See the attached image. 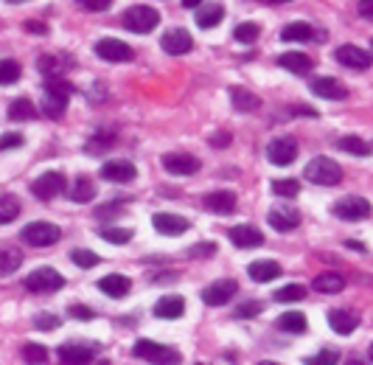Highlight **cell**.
Here are the masks:
<instances>
[{
    "label": "cell",
    "instance_id": "6da1fadb",
    "mask_svg": "<svg viewBox=\"0 0 373 365\" xmlns=\"http://www.w3.org/2000/svg\"><path fill=\"white\" fill-rule=\"evenodd\" d=\"M71 96H74V87H71L65 79L51 76V82L45 84V101H42L45 116H51V118H62L65 110H68Z\"/></svg>",
    "mask_w": 373,
    "mask_h": 365
},
{
    "label": "cell",
    "instance_id": "7a4b0ae2",
    "mask_svg": "<svg viewBox=\"0 0 373 365\" xmlns=\"http://www.w3.org/2000/svg\"><path fill=\"white\" fill-rule=\"evenodd\" d=\"M303 177H306L309 183H314V186H337V183H343V169H340V163H334L331 157H314V160L306 166Z\"/></svg>",
    "mask_w": 373,
    "mask_h": 365
},
{
    "label": "cell",
    "instance_id": "3957f363",
    "mask_svg": "<svg viewBox=\"0 0 373 365\" xmlns=\"http://www.w3.org/2000/svg\"><path fill=\"white\" fill-rule=\"evenodd\" d=\"M157 23H160L157 9L144 6V3L130 6V9L124 11V28H127V31H132V34H149V31L157 28Z\"/></svg>",
    "mask_w": 373,
    "mask_h": 365
},
{
    "label": "cell",
    "instance_id": "277c9868",
    "mask_svg": "<svg viewBox=\"0 0 373 365\" xmlns=\"http://www.w3.org/2000/svg\"><path fill=\"white\" fill-rule=\"evenodd\" d=\"M20 239L31 247H51L62 239V230L54 225V222H28L23 230H20Z\"/></svg>",
    "mask_w": 373,
    "mask_h": 365
},
{
    "label": "cell",
    "instance_id": "5b68a950",
    "mask_svg": "<svg viewBox=\"0 0 373 365\" xmlns=\"http://www.w3.org/2000/svg\"><path fill=\"white\" fill-rule=\"evenodd\" d=\"M23 287L28 292H57L65 287V279L54 267H37L34 273H28V279L23 281Z\"/></svg>",
    "mask_w": 373,
    "mask_h": 365
},
{
    "label": "cell",
    "instance_id": "8992f818",
    "mask_svg": "<svg viewBox=\"0 0 373 365\" xmlns=\"http://www.w3.org/2000/svg\"><path fill=\"white\" fill-rule=\"evenodd\" d=\"M65 189H68V183H65V174H59V172H45V174H40V177L31 183V194H34L37 200H42V203L59 197Z\"/></svg>",
    "mask_w": 373,
    "mask_h": 365
},
{
    "label": "cell",
    "instance_id": "52a82bcc",
    "mask_svg": "<svg viewBox=\"0 0 373 365\" xmlns=\"http://www.w3.org/2000/svg\"><path fill=\"white\" fill-rule=\"evenodd\" d=\"M132 354L144 363H180V354L168 346H160L154 340H138L132 346Z\"/></svg>",
    "mask_w": 373,
    "mask_h": 365
},
{
    "label": "cell",
    "instance_id": "ba28073f",
    "mask_svg": "<svg viewBox=\"0 0 373 365\" xmlns=\"http://www.w3.org/2000/svg\"><path fill=\"white\" fill-rule=\"evenodd\" d=\"M298 157V141L292 135H278L267 144V160L275 166H289Z\"/></svg>",
    "mask_w": 373,
    "mask_h": 365
},
{
    "label": "cell",
    "instance_id": "9c48e42d",
    "mask_svg": "<svg viewBox=\"0 0 373 365\" xmlns=\"http://www.w3.org/2000/svg\"><path fill=\"white\" fill-rule=\"evenodd\" d=\"M96 57H101L104 62H130L135 54L127 43H121L115 37H104L96 43Z\"/></svg>",
    "mask_w": 373,
    "mask_h": 365
},
{
    "label": "cell",
    "instance_id": "30bf717a",
    "mask_svg": "<svg viewBox=\"0 0 373 365\" xmlns=\"http://www.w3.org/2000/svg\"><path fill=\"white\" fill-rule=\"evenodd\" d=\"M200 157L188 155V152H168L163 155V169L171 172V174H180V177H188V174H197L200 172Z\"/></svg>",
    "mask_w": 373,
    "mask_h": 365
},
{
    "label": "cell",
    "instance_id": "8fae6325",
    "mask_svg": "<svg viewBox=\"0 0 373 365\" xmlns=\"http://www.w3.org/2000/svg\"><path fill=\"white\" fill-rule=\"evenodd\" d=\"M334 217L340 219H348V222H357V219H365L371 217V203L365 197H345L340 203H334Z\"/></svg>",
    "mask_w": 373,
    "mask_h": 365
},
{
    "label": "cell",
    "instance_id": "7c38bea8",
    "mask_svg": "<svg viewBox=\"0 0 373 365\" xmlns=\"http://www.w3.org/2000/svg\"><path fill=\"white\" fill-rule=\"evenodd\" d=\"M337 62L345 65V68H351V71H368L373 57L371 51H365L360 45H343V48H337Z\"/></svg>",
    "mask_w": 373,
    "mask_h": 365
},
{
    "label": "cell",
    "instance_id": "4fadbf2b",
    "mask_svg": "<svg viewBox=\"0 0 373 365\" xmlns=\"http://www.w3.org/2000/svg\"><path fill=\"white\" fill-rule=\"evenodd\" d=\"M101 177L107 183H132L138 177V169H135V163L118 157V160H107L101 166Z\"/></svg>",
    "mask_w": 373,
    "mask_h": 365
},
{
    "label": "cell",
    "instance_id": "5bb4252c",
    "mask_svg": "<svg viewBox=\"0 0 373 365\" xmlns=\"http://www.w3.org/2000/svg\"><path fill=\"white\" fill-rule=\"evenodd\" d=\"M160 45H163L166 54H171V57H183V54H188V51L194 48V40H191V34H188L185 28H171V31L163 34Z\"/></svg>",
    "mask_w": 373,
    "mask_h": 365
},
{
    "label": "cell",
    "instance_id": "9a60e30c",
    "mask_svg": "<svg viewBox=\"0 0 373 365\" xmlns=\"http://www.w3.org/2000/svg\"><path fill=\"white\" fill-rule=\"evenodd\" d=\"M59 360L62 363H93L96 354H98V346L93 343H65L59 346Z\"/></svg>",
    "mask_w": 373,
    "mask_h": 365
},
{
    "label": "cell",
    "instance_id": "2e32d148",
    "mask_svg": "<svg viewBox=\"0 0 373 365\" xmlns=\"http://www.w3.org/2000/svg\"><path fill=\"white\" fill-rule=\"evenodd\" d=\"M309 87H311L314 96L328 99V101H340V99L348 96V90L343 87V82H337V79H331V76H317V79H311Z\"/></svg>",
    "mask_w": 373,
    "mask_h": 365
},
{
    "label": "cell",
    "instance_id": "e0dca14e",
    "mask_svg": "<svg viewBox=\"0 0 373 365\" xmlns=\"http://www.w3.org/2000/svg\"><path fill=\"white\" fill-rule=\"evenodd\" d=\"M236 281H230V279H222V281H214V284H208L205 290H202V301L208 303V306H224L233 295H236Z\"/></svg>",
    "mask_w": 373,
    "mask_h": 365
},
{
    "label": "cell",
    "instance_id": "ac0fdd59",
    "mask_svg": "<svg viewBox=\"0 0 373 365\" xmlns=\"http://www.w3.org/2000/svg\"><path fill=\"white\" fill-rule=\"evenodd\" d=\"M230 242L241 250H250V247H261L264 245V233L253 225H236L230 228Z\"/></svg>",
    "mask_w": 373,
    "mask_h": 365
},
{
    "label": "cell",
    "instance_id": "d6986e66",
    "mask_svg": "<svg viewBox=\"0 0 373 365\" xmlns=\"http://www.w3.org/2000/svg\"><path fill=\"white\" fill-rule=\"evenodd\" d=\"M151 225L163 236H180V233H185L191 228V222L185 217H180V214H154L151 217Z\"/></svg>",
    "mask_w": 373,
    "mask_h": 365
},
{
    "label": "cell",
    "instance_id": "ffe728a7",
    "mask_svg": "<svg viewBox=\"0 0 373 365\" xmlns=\"http://www.w3.org/2000/svg\"><path fill=\"white\" fill-rule=\"evenodd\" d=\"M267 222L275 228V230H281V233H289V230H295L300 225V214L295 208H287V206H278V208H272L270 214H267Z\"/></svg>",
    "mask_w": 373,
    "mask_h": 365
},
{
    "label": "cell",
    "instance_id": "44dd1931",
    "mask_svg": "<svg viewBox=\"0 0 373 365\" xmlns=\"http://www.w3.org/2000/svg\"><path fill=\"white\" fill-rule=\"evenodd\" d=\"M230 101H233V110L236 113H256L261 107V99L253 90L241 87V84H233L230 87Z\"/></svg>",
    "mask_w": 373,
    "mask_h": 365
},
{
    "label": "cell",
    "instance_id": "7402d4cb",
    "mask_svg": "<svg viewBox=\"0 0 373 365\" xmlns=\"http://www.w3.org/2000/svg\"><path fill=\"white\" fill-rule=\"evenodd\" d=\"M183 312H185L183 295H163V298L154 303V315L163 318V320H177V318H183Z\"/></svg>",
    "mask_w": 373,
    "mask_h": 365
},
{
    "label": "cell",
    "instance_id": "603a6c76",
    "mask_svg": "<svg viewBox=\"0 0 373 365\" xmlns=\"http://www.w3.org/2000/svg\"><path fill=\"white\" fill-rule=\"evenodd\" d=\"M328 326H331L337 335H351V332L360 326V315L351 312V309H331V312H328Z\"/></svg>",
    "mask_w": 373,
    "mask_h": 365
},
{
    "label": "cell",
    "instance_id": "cb8c5ba5",
    "mask_svg": "<svg viewBox=\"0 0 373 365\" xmlns=\"http://www.w3.org/2000/svg\"><path fill=\"white\" fill-rule=\"evenodd\" d=\"M247 273H250V279L256 284H270V281H275L281 276V264L278 262H270V259H261V262H253L247 267Z\"/></svg>",
    "mask_w": 373,
    "mask_h": 365
},
{
    "label": "cell",
    "instance_id": "d4e9b609",
    "mask_svg": "<svg viewBox=\"0 0 373 365\" xmlns=\"http://www.w3.org/2000/svg\"><path fill=\"white\" fill-rule=\"evenodd\" d=\"M98 290L104 292L107 298H127L130 290H132V281L127 276H118V273H110L98 281Z\"/></svg>",
    "mask_w": 373,
    "mask_h": 365
},
{
    "label": "cell",
    "instance_id": "484cf974",
    "mask_svg": "<svg viewBox=\"0 0 373 365\" xmlns=\"http://www.w3.org/2000/svg\"><path fill=\"white\" fill-rule=\"evenodd\" d=\"M278 65H281L284 71L298 73V76H306V73H311V68H314L311 57H306V54H300V51H287V54H281V57H278Z\"/></svg>",
    "mask_w": 373,
    "mask_h": 365
},
{
    "label": "cell",
    "instance_id": "4316f807",
    "mask_svg": "<svg viewBox=\"0 0 373 365\" xmlns=\"http://www.w3.org/2000/svg\"><path fill=\"white\" fill-rule=\"evenodd\" d=\"M202 206L208 211H214V214H233L236 211V194H230V191H214V194L205 197Z\"/></svg>",
    "mask_w": 373,
    "mask_h": 365
},
{
    "label": "cell",
    "instance_id": "83f0119b",
    "mask_svg": "<svg viewBox=\"0 0 373 365\" xmlns=\"http://www.w3.org/2000/svg\"><path fill=\"white\" fill-rule=\"evenodd\" d=\"M68 197L74 203H90V200H96V183L87 174H79L74 180V186L68 189Z\"/></svg>",
    "mask_w": 373,
    "mask_h": 365
},
{
    "label": "cell",
    "instance_id": "f1b7e54d",
    "mask_svg": "<svg viewBox=\"0 0 373 365\" xmlns=\"http://www.w3.org/2000/svg\"><path fill=\"white\" fill-rule=\"evenodd\" d=\"M224 20V6H219V3H208V6H202L200 11H197V26L200 28H217L219 23Z\"/></svg>",
    "mask_w": 373,
    "mask_h": 365
},
{
    "label": "cell",
    "instance_id": "f546056e",
    "mask_svg": "<svg viewBox=\"0 0 373 365\" xmlns=\"http://www.w3.org/2000/svg\"><path fill=\"white\" fill-rule=\"evenodd\" d=\"M311 287L317 292H323V295H337V292H343L345 281H343V276H337V273H320V276L311 281Z\"/></svg>",
    "mask_w": 373,
    "mask_h": 365
},
{
    "label": "cell",
    "instance_id": "4dcf8cb0",
    "mask_svg": "<svg viewBox=\"0 0 373 365\" xmlns=\"http://www.w3.org/2000/svg\"><path fill=\"white\" fill-rule=\"evenodd\" d=\"M314 37V28L309 23H289L284 31H281V40L284 43H306Z\"/></svg>",
    "mask_w": 373,
    "mask_h": 365
},
{
    "label": "cell",
    "instance_id": "1f68e13d",
    "mask_svg": "<svg viewBox=\"0 0 373 365\" xmlns=\"http://www.w3.org/2000/svg\"><path fill=\"white\" fill-rule=\"evenodd\" d=\"M278 329H281V332H292V335L306 332V315H303V312H284V315L278 318Z\"/></svg>",
    "mask_w": 373,
    "mask_h": 365
},
{
    "label": "cell",
    "instance_id": "d6a6232c",
    "mask_svg": "<svg viewBox=\"0 0 373 365\" xmlns=\"http://www.w3.org/2000/svg\"><path fill=\"white\" fill-rule=\"evenodd\" d=\"M37 116V110H34V104L28 101V99H17V101H11V107H8V118L11 121H31Z\"/></svg>",
    "mask_w": 373,
    "mask_h": 365
},
{
    "label": "cell",
    "instance_id": "836d02e7",
    "mask_svg": "<svg viewBox=\"0 0 373 365\" xmlns=\"http://www.w3.org/2000/svg\"><path fill=\"white\" fill-rule=\"evenodd\" d=\"M20 262H23V253L17 250V247H3V253H0V273L3 276H11L17 267H20Z\"/></svg>",
    "mask_w": 373,
    "mask_h": 365
},
{
    "label": "cell",
    "instance_id": "e575fe53",
    "mask_svg": "<svg viewBox=\"0 0 373 365\" xmlns=\"http://www.w3.org/2000/svg\"><path fill=\"white\" fill-rule=\"evenodd\" d=\"M337 146H340L343 152H348V155H357V157H368V155H371V146L365 144L362 138H357V135H345V138H340Z\"/></svg>",
    "mask_w": 373,
    "mask_h": 365
},
{
    "label": "cell",
    "instance_id": "d590c367",
    "mask_svg": "<svg viewBox=\"0 0 373 365\" xmlns=\"http://www.w3.org/2000/svg\"><path fill=\"white\" fill-rule=\"evenodd\" d=\"M258 34H261V28H258L256 23H239V26L233 28V40H236V43H244V45L256 43Z\"/></svg>",
    "mask_w": 373,
    "mask_h": 365
},
{
    "label": "cell",
    "instance_id": "8d00e7d4",
    "mask_svg": "<svg viewBox=\"0 0 373 365\" xmlns=\"http://www.w3.org/2000/svg\"><path fill=\"white\" fill-rule=\"evenodd\" d=\"M272 194H278V197H284V200H292V197H298L300 194V183L298 180H292V177L275 180V183H272Z\"/></svg>",
    "mask_w": 373,
    "mask_h": 365
},
{
    "label": "cell",
    "instance_id": "74e56055",
    "mask_svg": "<svg viewBox=\"0 0 373 365\" xmlns=\"http://www.w3.org/2000/svg\"><path fill=\"white\" fill-rule=\"evenodd\" d=\"M71 262H74L76 267H81V270H90V267H96L101 262V256L93 253V250H84V247H76L74 253H71Z\"/></svg>",
    "mask_w": 373,
    "mask_h": 365
},
{
    "label": "cell",
    "instance_id": "f35d334b",
    "mask_svg": "<svg viewBox=\"0 0 373 365\" xmlns=\"http://www.w3.org/2000/svg\"><path fill=\"white\" fill-rule=\"evenodd\" d=\"M306 295V287L303 284H287V287H281V290L275 292V301L278 303H295Z\"/></svg>",
    "mask_w": 373,
    "mask_h": 365
},
{
    "label": "cell",
    "instance_id": "ab89813d",
    "mask_svg": "<svg viewBox=\"0 0 373 365\" xmlns=\"http://www.w3.org/2000/svg\"><path fill=\"white\" fill-rule=\"evenodd\" d=\"M101 239H107L113 245H127L132 239V230L130 228H101Z\"/></svg>",
    "mask_w": 373,
    "mask_h": 365
},
{
    "label": "cell",
    "instance_id": "60d3db41",
    "mask_svg": "<svg viewBox=\"0 0 373 365\" xmlns=\"http://www.w3.org/2000/svg\"><path fill=\"white\" fill-rule=\"evenodd\" d=\"M20 79V62L17 60H3L0 62V82L3 84H14Z\"/></svg>",
    "mask_w": 373,
    "mask_h": 365
},
{
    "label": "cell",
    "instance_id": "b9f144b4",
    "mask_svg": "<svg viewBox=\"0 0 373 365\" xmlns=\"http://www.w3.org/2000/svg\"><path fill=\"white\" fill-rule=\"evenodd\" d=\"M23 360L25 363H45L48 360V349L45 346H37V343H25L23 346Z\"/></svg>",
    "mask_w": 373,
    "mask_h": 365
},
{
    "label": "cell",
    "instance_id": "7bdbcfd3",
    "mask_svg": "<svg viewBox=\"0 0 373 365\" xmlns=\"http://www.w3.org/2000/svg\"><path fill=\"white\" fill-rule=\"evenodd\" d=\"M20 214V203L14 200V197H3V203H0V222L6 225V222H14Z\"/></svg>",
    "mask_w": 373,
    "mask_h": 365
},
{
    "label": "cell",
    "instance_id": "ee69618b",
    "mask_svg": "<svg viewBox=\"0 0 373 365\" xmlns=\"http://www.w3.org/2000/svg\"><path fill=\"white\" fill-rule=\"evenodd\" d=\"M115 144V135L113 133H101V135H96L93 141H87V152H101V149H107V146Z\"/></svg>",
    "mask_w": 373,
    "mask_h": 365
},
{
    "label": "cell",
    "instance_id": "f6af8a7d",
    "mask_svg": "<svg viewBox=\"0 0 373 365\" xmlns=\"http://www.w3.org/2000/svg\"><path fill=\"white\" fill-rule=\"evenodd\" d=\"M62 68H68V65H59V57H40V71L42 73H51V76H57V73H62Z\"/></svg>",
    "mask_w": 373,
    "mask_h": 365
},
{
    "label": "cell",
    "instance_id": "bcb514c9",
    "mask_svg": "<svg viewBox=\"0 0 373 365\" xmlns=\"http://www.w3.org/2000/svg\"><path fill=\"white\" fill-rule=\"evenodd\" d=\"M214 253H217V245H214V242H197V245L188 250L191 259H205V256H214Z\"/></svg>",
    "mask_w": 373,
    "mask_h": 365
},
{
    "label": "cell",
    "instance_id": "7dc6e473",
    "mask_svg": "<svg viewBox=\"0 0 373 365\" xmlns=\"http://www.w3.org/2000/svg\"><path fill=\"white\" fill-rule=\"evenodd\" d=\"M34 326H37V329H42V332H51V329H57V326H59V318H57V315L42 312V315H37V318H34Z\"/></svg>",
    "mask_w": 373,
    "mask_h": 365
},
{
    "label": "cell",
    "instance_id": "c3c4849f",
    "mask_svg": "<svg viewBox=\"0 0 373 365\" xmlns=\"http://www.w3.org/2000/svg\"><path fill=\"white\" fill-rule=\"evenodd\" d=\"M306 365H337V354L334 352H320L314 357H306Z\"/></svg>",
    "mask_w": 373,
    "mask_h": 365
},
{
    "label": "cell",
    "instance_id": "681fc988",
    "mask_svg": "<svg viewBox=\"0 0 373 365\" xmlns=\"http://www.w3.org/2000/svg\"><path fill=\"white\" fill-rule=\"evenodd\" d=\"M84 11H107L113 6V0H76Z\"/></svg>",
    "mask_w": 373,
    "mask_h": 365
},
{
    "label": "cell",
    "instance_id": "f907efd6",
    "mask_svg": "<svg viewBox=\"0 0 373 365\" xmlns=\"http://www.w3.org/2000/svg\"><path fill=\"white\" fill-rule=\"evenodd\" d=\"M258 312H261V303H256V301H253V303H241V306L236 309V318H241V320H244V318H256Z\"/></svg>",
    "mask_w": 373,
    "mask_h": 365
},
{
    "label": "cell",
    "instance_id": "816d5d0a",
    "mask_svg": "<svg viewBox=\"0 0 373 365\" xmlns=\"http://www.w3.org/2000/svg\"><path fill=\"white\" fill-rule=\"evenodd\" d=\"M68 312H71V318H76V320H93V318H96V312H93V309H87V306H81V303L71 306Z\"/></svg>",
    "mask_w": 373,
    "mask_h": 365
},
{
    "label": "cell",
    "instance_id": "f5cc1de1",
    "mask_svg": "<svg viewBox=\"0 0 373 365\" xmlns=\"http://www.w3.org/2000/svg\"><path fill=\"white\" fill-rule=\"evenodd\" d=\"M17 146H23V135H3V141H0V149H3V152L17 149Z\"/></svg>",
    "mask_w": 373,
    "mask_h": 365
},
{
    "label": "cell",
    "instance_id": "db71d44e",
    "mask_svg": "<svg viewBox=\"0 0 373 365\" xmlns=\"http://www.w3.org/2000/svg\"><path fill=\"white\" fill-rule=\"evenodd\" d=\"M360 14L365 17V20H373V0H360Z\"/></svg>",
    "mask_w": 373,
    "mask_h": 365
},
{
    "label": "cell",
    "instance_id": "11a10c76",
    "mask_svg": "<svg viewBox=\"0 0 373 365\" xmlns=\"http://www.w3.org/2000/svg\"><path fill=\"white\" fill-rule=\"evenodd\" d=\"M211 144L214 146H227L230 144V133H219V135H214V138H211Z\"/></svg>",
    "mask_w": 373,
    "mask_h": 365
},
{
    "label": "cell",
    "instance_id": "9f6ffc18",
    "mask_svg": "<svg viewBox=\"0 0 373 365\" xmlns=\"http://www.w3.org/2000/svg\"><path fill=\"white\" fill-rule=\"evenodd\" d=\"M25 31H34V34H45L48 28L42 23H25Z\"/></svg>",
    "mask_w": 373,
    "mask_h": 365
},
{
    "label": "cell",
    "instance_id": "6f0895ef",
    "mask_svg": "<svg viewBox=\"0 0 373 365\" xmlns=\"http://www.w3.org/2000/svg\"><path fill=\"white\" fill-rule=\"evenodd\" d=\"M345 245H348L351 250H365V245H362V242H354V239H351V242H345Z\"/></svg>",
    "mask_w": 373,
    "mask_h": 365
},
{
    "label": "cell",
    "instance_id": "680465c9",
    "mask_svg": "<svg viewBox=\"0 0 373 365\" xmlns=\"http://www.w3.org/2000/svg\"><path fill=\"white\" fill-rule=\"evenodd\" d=\"M183 6L185 9H197V6H202V0H183Z\"/></svg>",
    "mask_w": 373,
    "mask_h": 365
},
{
    "label": "cell",
    "instance_id": "91938a15",
    "mask_svg": "<svg viewBox=\"0 0 373 365\" xmlns=\"http://www.w3.org/2000/svg\"><path fill=\"white\" fill-rule=\"evenodd\" d=\"M261 3H267V6H284V3H292V0H261Z\"/></svg>",
    "mask_w": 373,
    "mask_h": 365
},
{
    "label": "cell",
    "instance_id": "94428289",
    "mask_svg": "<svg viewBox=\"0 0 373 365\" xmlns=\"http://www.w3.org/2000/svg\"><path fill=\"white\" fill-rule=\"evenodd\" d=\"M368 357L373 360V343H371V349H368Z\"/></svg>",
    "mask_w": 373,
    "mask_h": 365
},
{
    "label": "cell",
    "instance_id": "6125c7cd",
    "mask_svg": "<svg viewBox=\"0 0 373 365\" xmlns=\"http://www.w3.org/2000/svg\"><path fill=\"white\" fill-rule=\"evenodd\" d=\"M6 3H23V0H6Z\"/></svg>",
    "mask_w": 373,
    "mask_h": 365
},
{
    "label": "cell",
    "instance_id": "be15d7a7",
    "mask_svg": "<svg viewBox=\"0 0 373 365\" xmlns=\"http://www.w3.org/2000/svg\"><path fill=\"white\" fill-rule=\"evenodd\" d=\"M371 45H373V40H371Z\"/></svg>",
    "mask_w": 373,
    "mask_h": 365
}]
</instances>
